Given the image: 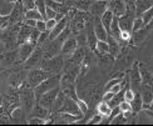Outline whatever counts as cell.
I'll list each match as a JSON object with an SVG mask.
<instances>
[{"instance_id": "6da1fadb", "label": "cell", "mask_w": 153, "mask_h": 126, "mask_svg": "<svg viewBox=\"0 0 153 126\" xmlns=\"http://www.w3.org/2000/svg\"><path fill=\"white\" fill-rule=\"evenodd\" d=\"M67 56L63 54H58L49 59H43L40 67L44 69L45 71H48L50 75H55V74H62L63 69H64Z\"/></svg>"}, {"instance_id": "7a4b0ae2", "label": "cell", "mask_w": 153, "mask_h": 126, "mask_svg": "<svg viewBox=\"0 0 153 126\" xmlns=\"http://www.w3.org/2000/svg\"><path fill=\"white\" fill-rule=\"evenodd\" d=\"M19 99H20V105L24 109L25 114H30V111L36 101L34 89L30 87L28 84H24L20 89H19Z\"/></svg>"}, {"instance_id": "3957f363", "label": "cell", "mask_w": 153, "mask_h": 126, "mask_svg": "<svg viewBox=\"0 0 153 126\" xmlns=\"http://www.w3.org/2000/svg\"><path fill=\"white\" fill-rule=\"evenodd\" d=\"M60 78H62V74H55V75H50L48 79H45L40 83L38 86L34 87V94H35V99L38 100L43 94H45L47 91L54 89V87L59 86L60 85Z\"/></svg>"}, {"instance_id": "277c9868", "label": "cell", "mask_w": 153, "mask_h": 126, "mask_svg": "<svg viewBox=\"0 0 153 126\" xmlns=\"http://www.w3.org/2000/svg\"><path fill=\"white\" fill-rule=\"evenodd\" d=\"M49 76H50V74L44 70V69H42L40 66L29 69L28 70V78H27V84L34 89L35 86H38L40 83H43V81L45 79H48Z\"/></svg>"}, {"instance_id": "5b68a950", "label": "cell", "mask_w": 153, "mask_h": 126, "mask_svg": "<svg viewBox=\"0 0 153 126\" xmlns=\"http://www.w3.org/2000/svg\"><path fill=\"white\" fill-rule=\"evenodd\" d=\"M152 33H153V20L149 24L144 25V26L141 28L139 30H137L136 33H132V37H131L129 41H131V44L133 46L138 48L148 39Z\"/></svg>"}, {"instance_id": "8992f818", "label": "cell", "mask_w": 153, "mask_h": 126, "mask_svg": "<svg viewBox=\"0 0 153 126\" xmlns=\"http://www.w3.org/2000/svg\"><path fill=\"white\" fill-rule=\"evenodd\" d=\"M27 78H28V69L23 67L22 70L14 71L8 78L9 86L15 87V89H20L24 84H27Z\"/></svg>"}, {"instance_id": "52a82bcc", "label": "cell", "mask_w": 153, "mask_h": 126, "mask_svg": "<svg viewBox=\"0 0 153 126\" xmlns=\"http://www.w3.org/2000/svg\"><path fill=\"white\" fill-rule=\"evenodd\" d=\"M43 55H44V49L43 46H35L34 51L27 59V61L23 62V67L25 69H33V67H39L42 61H43Z\"/></svg>"}, {"instance_id": "ba28073f", "label": "cell", "mask_w": 153, "mask_h": 126, "mask_svg": "<svg viewBox=\"0 0 153 126\" xmlns=\"http://www.w3.org/2000/svg\"><path fill=\"white\" fill-rule=\"evenodd\" d=\"M60 91V85L54 87V89L47 91L45 94H43V95L38 99V101L42 106H44L45 109L53 110V106H54V103H55V99H56V95H58V92Z\"/></svg>"}, {"instance_id": "9c48e42d", "label": "cell", "mask_w": 153, "mask_h": 126, "mask_svg": "<svg viewBox=\"0 0 153 126\" xmlns=\"http://www.w3.org/2000/svg\"><path fill=\"white\" fill-rule=\"evenodd\" d=\"M15 64H19L18 50L13 49V50H5V51L0 53V65L9 67Z\"/></svg>"}, {"instance_id": "30bf717a", "label": "cell", "mask_w": 153, "mask_h": 126, "mask_svg": "<svg viewBox=\"0 0 153 126\" xmlns=\"http://www.w3.org/2000/svg\"><path fill=\"white\" fill-rule=\"evenodd\" d=\"M24 14H25V9H24V5L22 3V0L16 1L9 12V16H10V23L13 24H22L24 21Z\"/></svg>"}, {"instance_id": "8fae6325", "label": "cell", "mask_w": 153, "mask_h": 126, "mask_svg": "<svg viewBox=\"0 0 153 126\" xmlns=\"http://www.w3.org/2000/svg\"><path fill=\"white\" fill-rule=\"evenodd\" d=\"M129 76V84L133 90L134 89H139V86L142 84V78H141V73H139V62L134 61L133 65L131 67V70L128 73Z\"/></svg>"}, {"instance_id": "7c38bea8", "label": "cell", "mask_w": 153, "mask_h": 126, "mask_svg": "<svg viewBox=\"0 0 153 126\" xmlns=\"http://www.w3.org/2000/svg\"><path fill=\"white\" fill-rule=\"evenodd\" d=\"M136 12L133 11H126V14L118 16V24L120 31H129L132 33V25H133V20H134Z\"/></svg>"}, {"instance_id": "4fadbf2b", "label": "cell", "mask_w": 153, "mask_h": 126, "mask_svg": "<svg viewBox=\"0 0 153 126\" xmlns=\"http://www.w3.org/2000/svg\"><path fill=\"white\" fill-rule=\"evenodd\" d=\"M78 48H79V45H78V41H76V37L71 35L68 39L64 40V42L62 44L60 54H63L64 56H69V55H72Z\"/></svg>"}, {"instance_id": "5bb4252c", "label": "cell", "mask_w": 153, "mask_h": 126, "mask_svg": "<svg viewBox=\"0 0 153 126\" xmlns=\"http://www.w3.org/2000/svg\"><path fill=\"white\" fill-rule=\"evenodd\" d=\"M58 112H69V114H73V115H82V116H84L80 112L79 108H78V105H76V101L72 97H65L64 100V103H63L62 105V108L59 109Z\"/></svg>"}, {"instance_id": "9a60e30c", "label": "cell", "mask_w": 153, "mask_h": 126, "mask_svg": "<svg viewBox=\"0 0 153 126\" xmlns=\"http://www.w3.org/2000/svg\"><path fill=\"white\" fill-rule=\"evenodd\" d=\"M107 9H108V0H97V1H92L89 12L94 18H100Z\"/></svg>"}, {"instance_id": "2e32d148", "label": "cell", "mask_w": 153, "mask_h": 126, "mask_svg": "<svg viewBox=\"0 0 153 126\" xmlns=\"http://www.w3.org/2000/svg\"><path fill=\"white\" fill-rule=\"evenodd\" d=\"M35 45L30 44L29 41L20 44L18 48V55H19V64H23V62L27 61V59L31 55V53L34 51Z\"/></svg>"}, {"instance_id": "e0dca14e", "label": "cell", "mask_w": 153, "mask_h": 126, "mask_svg": "<svg viewBox=\"0 0 153 126\" xmlns=\"http://www.w3.org/2000/svg\"><path fill=\"white\" fill-rule=\"evenodd\" d=\"M108 9L112 10V12L116 16H120L126 14L127 5L124 0H108Z\"/></svg>"}, {"instance_id": "ac0fdd59", "label": "cell", "mask_w": 153, "mask_h": 126, "mask_svg": "<svg viewBox=\"0 0 153 126\" xmlns=\"http://www.w3.org/2000/svg\"><path fill=\"white\" fill-rule=\"evenodd\" d=\"M93 28H94V33L97 35V39L98 40H105L107 41V37H108V31L104 28V25L102 24L100 19L99 18H94L93 16Z\"/></svg>"}, {"instance_id": "d6986e66", "label": "cell", "mask_w": 153, "mask_h": 126, "mask_svg": "<svg viewBox=\"0 0 153 126\" xmlns=\"http://www.w3.org/2000/svg\"><path fill=\"white\" fill-rule=\"evenodd\" d=\"M68 24H69V19L68 16L65 15L64 18L62 19V20H59L58 23L55 24V26L50 30V34H49V40H53L55 39L56 36H59L62 33H63V30H64L67 26H68Z\"/></svg>"}, {"instance_id": "ffe728a7", "label": "cell", "mask_w": 153, "mask_h": 126, "mask_svg": "<svg viewBox=\"0 0 153 126\" xmlns=\"http://www.w3.org/2000/svg\"><path fill=\"white\" fill-rule=\"evenodd\" d=\"M10 120L11 122H16V124H25L27 122V114H25L24 109L22 108V105L16 106L15 109H13L10 112Z\"/></svg>"}, {"instance_id": "44dd1931", "label": "cell", "mask_w": 153, "mask_h": 126, "mask_svg": "<svg viewBox=\"0 0 153 126\" xmlns=\"http://www.w3.org/2000/svg\"><path fill=\"white\" fill-rule=\"evenodd\" d=\"M139 94L142 96L143 105H148L153 100V86L151 84H141L139 86Z\"/></svg>"}, {"instance_id": "7402d4cb", "label": "cell", "mask_w": 153, "mask_h": 126, "mask_svg": "<svg viewBox=\"0 0 153 126\" xmlns=\"http://www.w3.org/2000/svg\"><path fill=\"white\" fill-rule=\"evenodd\" d=\"M31 30L33 28L31 26H28L27 24H22L20 28H19V31H18V35H16V41H18V46L20 45V44H24L29 40V36L31 34Z\"/></svg>"}, {"instance_id": "603a6c76", "label": "cell", "mask_w": 153, "mask_h": 126, "mask_svg": "<svg viewBox=\"0 0 153 126\" xmlns=\"http://www.w3.org/2000/svg\"><path fill=\"white\" fill-rule=\"evenodd\" d=\"M30 114H31V116H39V117H43V119H48L50 116V114H52V111L45 109L44 106H42L39 104V101L36 100L34 106H33V109H31V111H30Z\"/></svg>"}, {"instance_id": "cb8c5ba5", "label": "cell", "mask_w": 153, "mask_h": 126, "mask_svg": "<svg viewBox=\"0 0 153 126\" xmlns=\"http://www.w3.org/2000/svg\"><path fill=\"white\" fill-rule=\"evenodd\" d=\"M139 73H141V78H142V83L143 84H151L153 81V74L147 69L143 62H139Z\"/></svg>"}, {"instance_id": "d4e9b609", "label": "cell", "mask_w": 153, "mask_h": 126, "mask_svg": "<svg viewBox=\"0 0 153 126\" xmlns=\"http://www.w3.org/2000/svg\"><path fill=\"white\" fill-rule=\"evenodd\" d=\"M95 110H97L98 114H100L103 117H109V115H111V112H112L113 108L109 105V103H107V101H104V100H102L100 103H98V105H97V108H95Z\"/></svg>"}, {"instance_id": "484cf974", "label": "cell", "mask_w": 153, "mask_h": 126, "mask_svg": "<svg viewBox=\"0 0 153 126\" xmlns=\"http://www.w3.org/2000/svg\"><path fill=\"white\" fill-rule=\"evenodd\" d=\"M152 5L153 0H136V15H142Z\"/></svg>"}, {"instance_id": "4316f807", "label": "cell", "mask_w": 153, "mask_h": 126, "mask_svg": "<svg viewBox=\"0 0 153 126\" xmlns=\"http://www.w3.org/2000/svg\"><path fill=\"white\" fill-rule=\"evenodd\" d=\"M107 42H108V45H109V54L113 55L114 58L119 54V41L117 39H114V37L112 35L108 34V37H107Z\"/></svg>"}, {"instance_id": "83f0119b", "label": "cell", "mask_w": 153, "mask_h": 126, "mask_svg": "<svg viewBox=\"0 0 153 126\" xmlns=\"http://www.w3.org/2000/svg\"><path fill=\"white\" fill-rule=\"evenodd\" d=\"M113 18H114V14L112 12V10H109V9H107V10L103 12V15L99 18V19H100V21H102V24H103V25H104V28L107 29L108 34H109L111 24H112V21H113Z\"/></svg>"}, {"instance_id": "f1b7e54d", "label": "cell", "mask_w": 153, "mask_h": 126, "mask_svg": "<svg viewBox=\"0 0 153 126\" xmlns=\"http://www.w3.org/2000/svg\"><path fill=\"white\" fill-rule=\"evenodd\" d=\"M109 35H112L114 39H117L118 41H119V39H120V28H119V24H118V16H116V15H114L113 21H112V24H111Z\"/></svg>"}, {"instance_id": "f546056e", "label": "cell", "mask_w": 153, "mask_h": 126, "mask_svg": "<svg viewBox=\"0 0 153 126\" xmlns=\"http://www.w3.org/2000/svg\"><path fill=\"white\" fill-rule=\"evenodd\" d=\"M131 105H132V109H133L134 114H138V112L143 109V100H142V96L139 92H136V96L131 101Z\"/></svg>"}, {"instance_id": "4dcf8cb0", "label": "cell", "mask_w": 153, "mask_h": 126, "mask_svg": "<svg viewBox=\"0 0 153 126\" xmlns=\"http://www.w3.org/2000/svg\"><path fill=\"white\" fill-rule=\"evenodd\" d=\"M94 53H97L99 56L100 55L109 54V45H108V42L105 40H98L97 41V45H95Z\"/></svg>"}, {"instance_id": "1f68e13d", "label": "cell", "mask_w": 153, "mask_h": 126, "mask_svg": "<svg viewBox=\"0 0 153 126\" xmlns=\"http://www.w3.org/2000/svg\"><path fill=\"white\" fill-rule=\"evenodd\" d=\"M118 108H119L120 112H123V114H124V116H126V117H128V116H131V115L133 114V109H132L131 103L126 101V100H122V101L119 103Z\"/></svg>"}, {"instance_id": "d6a6232c", "label": "cell", "mask_w": 153, "mask_h": 126, "mask_svg": "<svg viewBox=\"0 0 153 126\" xmlns=\"http://www.w3.org/2000/svg\"><path fill=\"white\" fill-rule=\"evenodd\" d=\"M24 19H33V20H40V19H44L43 15L38 11L36 8L33 9H29V10H25V14H24Z\"/></svg>"}, {"instance_id": "836d02e7", "label": "cell", "mask_w": 153, "mask_h": 126, "mask_svg": "<svg viewBox=\"0 0 153 126\" xmlns=\"http://www.w3.org/2000/svg\"><path fill=\"white\" fill-rule=\"evenodd\" d=\"M136 96V91L131 87V84L128 81V86H127V89H124V92H123V100H126V101L131 103L133 99H134Z\"/></svg>"}, {"instance_id": "e575fe53", "label": "cell", "mask_w": 153, "mask_h": 126, "mask_svg": "<svg viewBox=\"0 0 153 126\" xmlns=\"http://www.w3.org/2000/svg\"><path fill=\"white\" fill-rule=\"evenodd\" d=\"M144 26L143 24V19L141 15H136L134 16V20H133V25H132V33H136L137 30H139L141 28Z\"/></svg>"}, {"instance_id": "d590c367", "label": "cell", "mask_w": 153, "mask_h": 126, "mask_svg": "<svg viewBox=\"0 0 153 126\" xmlns=\"http://www.w3.org/2000/svg\"><path fill=\"white\" fill-rule=\"evenodd\" d=\"M141 16H142V19H143V24H144V25L149 24V23L153 20V5L151 6L149 9L146 10V11L143 12V14H142Z\"/></svg>"}, {"instance_id": "8d00e7d4", "label": "cell", "mask_w": 153, "mask_h": 126, "mask_svg": "<svg viewBox=\"0 0 153 126\" xmlns=\"http://www.w3.org/2000/svg\"><path fill=\"white\" fill-rule=\"evenodd\" d=\"M10 25H11V23H10V16H9V14L1 15V18H0V30L5 31L6 29L10 26Z\"/></svg>"}, {"instance_id": "74e56055", "label": "cell", "mask_w": 153, "mask_h": 126, "mask_svg": "<svg viewBox=\"0 0 153 126\" xmlns=\"http://www.w3.org/2000/svg\"><path fill=\"white\" fill-rule=\"evenodd\" d=\"M35 8L38 9V11L43 15L44 20H45V10H47V4L45 0H35Z\"/></svg>"}, {"instance_id": "f35d334b", "label": "cell", "mask_w": 153, "mask_h": 126, "mask_svg": "<svg viewBox=\"0 0 153 126\" xmlns=\"http://www.w3.org/2000/svg\"><path fill=\"white\" fill-rule=\"evenodd\" d=\"M76 105H78V108H79V110H80V112L83 115H87V112H88V104H87V101L85 100H83V99H80V97H76Z\"/></svg>"}, {"instance_id": "ab89813d", "label": "cell", "mask_w": 153, "mask_h": 126, "mask_svg": "<svg viewBox=\"0 0 153 126\" xmlns=\"http://www.w3.org/2000/svg\"><path fill=\"white\" fill-rule=\"evenodd\" d=\"M109 124H128V120H127V117L124 116L123 112H119L118 115H116L109 121Z\"/></svg>"}, {"instance_id": "60d3db41", "label": "cell", "mask_w": 153, "mask_h": 126, "mask_svg": "<svg viewBox=\"0 0 153 126\" xmlns=\"http://www.w3.org/2000/svg\"><path fill=\"white\" fill-rule=\"evenodd\" d=\"M39 36H40V31L38 30L36 28H33V30H31V34L29 36V42L30 44H33V45L36 46V42H38V39H39Z\"/></svg>"}, {"instance_id": "b9f144b4", "label": "cell", "mask_w": 153, "mask_h": 126, "mask_svg": "<svg viewBox=\"0 0 153 126\" xmlns=\"http://www.w3.org/2000/svg\"><path fill=\"white\" fill-rule=\"evenodd\" d=\"M103 116H102L100 114H98V112H97V114H93L92 115V117L91 119H89V120L88 121H85L88 125H97V124H102V121H103Z\"/></svg>"}, {"instance_id": "7bdbcfd3", "label": "cell", "mask_w": 153, "mask_h": 126, "mask_svg": "<svg viewBox=\"0 0 153 126\" xmlns=\"http://www.w3.org/2000/svg\"><path fill=\"white\" fill-rule=\"evenodd\" d=\"M27 122L29 125H45V119L39 117V116H30Z\"/></svg>"}, {"instance_id": "ee69618b", "label": "cell", "mask_w": 153, "mask_h": 126, "mask_svg": "<svg viewBox=\"0 0 153 126\" xmlns=\"http://www.w3.org/2000/svg\"><path fill=\"white\" fill-rule=\"evenodd\" d=\"M124 78H126V75L123 74L122 76H119V78H113V79H111L108 83L105 84V87H104V91H107L108 89H109L111 86H113V85H116V84H119V83H122V81L124 80Z\"/></svg>"}, {"instance_id": "f6af8a7d", "label": "cell", "mask_w": 153, "mask_h": 126, "mask_svg": "<svg viewBox=\"0 0 153 126\" xmlns=\"http://www.w3.org/2000/svg\"><path fill=\"white\" fill-rule=\"evenodd\" d=\"M35 28L40 31V33H43V31H47V21L44 20V19H40V20H36V25Z\"/></svg>"}, {"instance_id": "bcb514c9", "label": "cell", "mask_w": 153, "mask_h": 126, "mask_svg": "<svg viewBox=\"0 0 153 126\" xmlns=\"http://www.w3.org/2000/svg\"><path fill=\"white\" fill-rule=\"evenodd\" d=\"M56 16V11L52 8H49V6H47V10H45V20H48V19H55Z\"/></svg>"}, {"instance_id": "7dc6e473", "label": "cell", "mask_w": 153, "mask_h": 126, "mask_svg": "<svg viewBox=\"0 0 153 126\" xmlns=\"http://www.w3.org/2000/svg\"><path fill=\"white\" fill-rule=\"evenodd\" d=\"M22 3L24 5V9L25 10H29V9L35 8V0H22Z\"/></svg>"}, {"instance_id": "c3c4849f", "label": "cell", "mask_w": 153, "mask_h": 126, "mask_svg": "<svg viewBox=\"0 0 153 126\" xmlns=\"http://www.w3.org/2000/svg\"><path fill=\"white\" fill-rule=\"evenodd\" d=\"M116 96V94H113L112 91H104V94H103V96H102V100H104V101H107V103H109L111 100Z\"/></svg>"}, {"instance_id": "681fc988", "label": "cell", "mask_w": 153, "mask_h": 126, "mask_svg": "<svg viewBox=\"0 0 153 126\" xmlns=\"http://www.w3.org/2000/svg\"><path fill=\"white\" fill-rule=\"evenodd\" d=\"M45 21H47V30H49V31L55 26L56 23H58L55 19H48V20H45Z\"/></svg>"}, {"instance_id": "f907efd6", "label": "cell", "mask_w": 153, "mask_h": 126, "mask_svg": "<svg viewBox=\"0 0 153 126\" xmlns=\"http://www.w3.org/2000/svg\"><path fill=\"white\" fill-rule=\"evenodd\" d=\"M24 24H27L28 26H31V28H35L36 25V20H33V19H24Z\"/></svg>"}, {"instance_id": "816d5d0a", "label": "cell", "mask_w": 153, "mask_h": 126, "mask_svg": "<svg viewBox=\"0 0 153 126\" xmlns=\"http://www.w3.org/2000/svg\"><path fill=\"white\" fill-rule=\"evenodd\" d=\"M143 109H149V110L153 111V100H152V101L148 105H143Z\"/></svg>"}, {"instance_id": "f5cc1de1", "label": "cell", "mask_w": 153, "mask_h": 126, "mask_svg": "<svg viewBox=\"0 0 153 126\" xmlns=\"http://www.w3.org/2000/svg\"><path fill=\"white\" fill-rule=\"evenodd\" d=\"M3 51H5V45L3 41H0V53H3Z\"/></svg>"}, {"instance_id": "db71d44e", "label": "cell", "mask_w": 153, "mask_h": 126, "mask_svg": "<svg viewBox=\"0 0 153 126\" xmlns=\"http://www.w3.org/2000/svg\"><path fill=\"white\" fill-rule=\"evenodd\" d=\"M16 1H19V0H6V3H9V4H15Z\"/></svg>"}, {"instance_id": "11a10c76", "label": "cell", "mask_w": 153, "mask_h": 126, "mask_svg": "<svg viewBox=\"0 0 153 126\" xmlns=\"http://www.w3.org/2000/svg\"><path fill=\"white\" fill-rule=\"evenodd\" d=\"M1 103H3V97H0V106H1Z\"/></svg>"}, {"instance_id": "9f6ffc18", "label": "cell", "mask_w": 153, "mask_h": 126, "mask_svg": "<svg viewBox=\"0 0 153 126\" xmlns=\"http://www.w3.org/2000/svg\"><path fill=\"white\" fill-rule=\"evenodd\" d=\"M91 1H97V0H91Z\"/></svg>"}, {"instance_id": "6f0895ef", "label": "cell", "mask_w": 153, "mask_h": 126, "mask_svg": "<svg viewBox=\"0 0 153 126\" xmlns=\"http://www.w3.org/2000/svg\"><path fill=\"white\" fill-rule=\"evenodd\" d=\"M151 60H152V61H153V56H152V58H151Z\"/></svg>"}, {"instance_id": "680465c9", "label": "cell", "mask_w": 153, "mask_h": 126, "mask_svg": "<svg viewBox=\"0 0 153 126\" xmlns=\"http://www.w3.org/2000/svg\"><path fill=\"white\" fill-rule=\"evenodd\" d=\"M152 86H153V81H152Z\"/></svg>"}]
</instances>
